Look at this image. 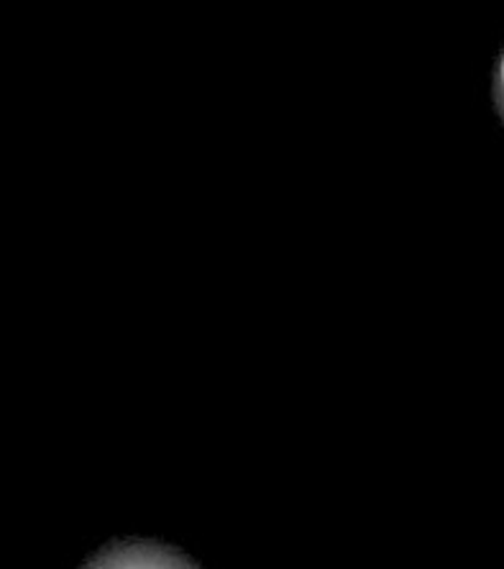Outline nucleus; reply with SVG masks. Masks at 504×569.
I'll use <instances>...</instances> for the list:
<instances>
[{
    "instance_id": "obj_1",
    "label": "nucleus",
    "mask_w": 504,
    "mask_h": 569,
    "mask_svg": "<svg viewBox=\"0 0 504 569\" xmlns=\"http://www.w3.org/2000/svg\"><path fill=\"white\" fill-rule=\"evenodd\" d=\"M82 569H200L182 551L149 539H123L100 549Z\"/></svg>"
},
{
    "instance_id": "obj_2",
    "label": "nucleus",
    "mask_w": 504,
    "mask_h": 569,
    "mask_svg": "<svg viewBox=\"0 0 504 569\" xmlns=\"http://www.w3.org/2000/svg\"><path fill=\"white\" fill-rule=\"evenodd\" d=\"M494 100H497V111L504 121V54H502V62L497 70V80H494Z\"/></svg>"
}]
</instances>
